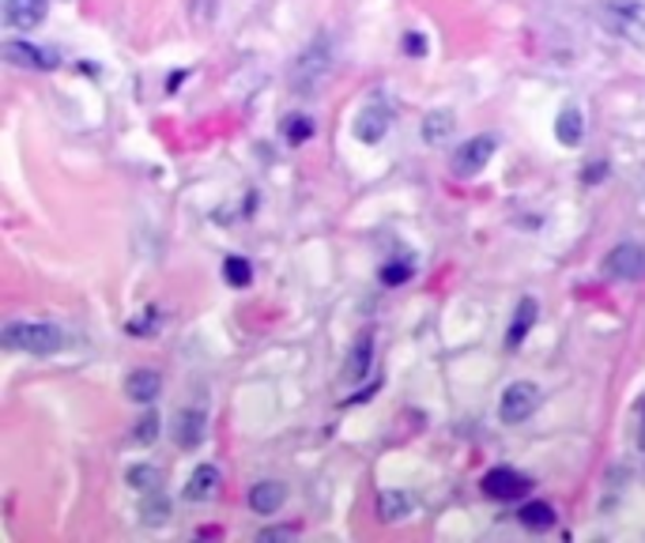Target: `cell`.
<instances>
[{
  "mask_svg": "<svg viewBox=\"0 0 645 543\" xmlns=\"http://www.w3.org/2000/svg\"><path fill=\"white\" fill-rule=\"evenodd\" d=\"M68 336L65 328L46 325V321H12L4 328V347L8 351H23V355H57L65 351Z\"/></svg>",
  "mask_w": 645,
  "mask_h": 543,
  "instance_id": "6da1fadb",
  "label": "cell"
},
{
  "mask_svg": "<svg viewBox=\"0 0 645 543\" xmlns=\"http://www.w3.org/2000/svg\"><path fill=\"white\" fill-rule=\"evenodd\" d=\"M540 385H532V381H514V385H506L503 401H498V419L506 423V427H517V423L532 419L540 407Z\"/></svg>",
  "mask_w": 645,
  "mask_h": 543,
  "instance_id": "7a4b0ae2",
  "label": "cell"
},
{
  "mask_svg": "<svg viewBox=\"0 0 645 543\" xmlns=\"http://www.w3.org/2000/svg\"><path fill=\"white\" fill-rule=\"evenodd\" d=\"M600 15H604V23L615 34L645 46V8L642 4H634V0H604Z\"/></svg>",
  "mask_w": 645,
  "mask_h": 543,
  "instance_id": "3957f363",
  "label": "cell"
},
{
  "mask_svg": "<svg viewBox=\"0 0 645 543\" xmlns=\"http://www.w3.org/2000/svg\"><path fill=\"white\" fill-rule=\"evenodd\" d=\"M604 272L611 279H645V245L642 242H619L604 257Z\"/></svg>",
  "mask_w": 645,
  "mask_h": 543,
  "instance_id": "277c9868",
  "label": "cell"
},
{
  "mask_svg": "<svg viewBox=\"0 0 645 543\" xmlns=\"http://www.w3.org/2000/svg\"><path fill=\"white\" fill-rule=\"evenodd\" d=\"M480 487H483V495L495 498V502H514V498H521L525 490L532 487V480L514 469H491L487 475H483Z\"/></svg>",
  "mask_w": 645,
  "mask_h": 543,
  "instance_id": "5b68a950",
  "label": "cell"
},
{
  "mask_svg": "<svg viewBox=\"0 0 645 543\" xmlns=\"http://www.w3.org/2000/svg\"><path fill=\"white\" fill-rule=\"evenodd\" d=\"M491 151H495V136H472L469 143H461V148L453 151V170L461 177L480 174V170L487 166Z\"/></svg>",
  "mask_w": 645,
  "mask_h": 543,
  "instance_id": "8992f818",
  "label": "cell"
},
{
  "mask_svg": "<svg viewBox=\"0 0 645 543\" xmlns=\"http://www.w3.org/2000/svg\"><path fill=\"white\" fill-rule=\"evenodd\" d=\"M49 15V0H4V23L12 31H34Z\"/></svg>",
  "mask_w": 645,
  "mask_h": 543,
  "instance_id": "52a82bcc",
  "label": "cell"
},
{
  "mask_svg": "<svg viewBox=\"0 0 645 543\" xmlns=\"http://www.w3.org/2000/svg\"><path fill=\"white\" fill-rule=\"evenodd\" d=\"M287 502V483H279V480H261V483H253V490H250V509L253 513H261V517H272V513H279Z\"/></svg>",
  "mask_w": 645,
  "mask_h": 543,
  "instance_id": "ba28073f",
  "label": "cell"
},
{
  "mask_svg": "<svg viewBox=\"0 0 645 543\" xmlns=\"http://www.w3.org/2000/svg\"><path fill=\"white\" fill-rule=\"evenodd\" d=\"M389 125H393V114H389L381 102H373L359 114V122H355V136H359L362 143H378L381 136L389 132Z\"/></svg>",
  "mask_w": 645,
  "mask_h": 543,
  "instance_id": "9c48e42d",
  "label": "cell"
},
{
  "mask_svg": "<svg viewBox=\"0 0 645 543\" xmlns=\"http://www.w3.org/2000/svg\"><path fill=\"white\" fill-rule=\"evenodd\" d=\"M159 393H163V373L159 370H133L125 378V396L136 404H151Z\"/></svg>",
  "mask_w": 645,
  "mask_h": 543,
  "instance_id": "30bf717a",
  "label": "cell"
},
{
  "mask_svg": "<svg viewBox=\"0 0 645 543\" xmlns=\"http://www.w3.org/2000/svg\"><path fill=\"white\" fill-rule=\"evenodd\" d=\"M0 54H4V61H12L20 68H54L57 65L54 54L31 46V42H4V49H0Z\"/></svg>",
  "mask_w": 645,
  "mask_h": 543,
  "instance_id": "8fae6325",
  "label": "cell"
},
{
  "mask_svg": "<svg viewBox=\"0 0 645 543\" xmlns=\"http://www.w3.org/2000/svg\"><path fill=\"white\" fill-rule=\"evenodd\" d=\"M177 446L182 449H197L204 438H208V415L197 412V407H189V412L177 415V430H174Z\"/></svg>",
  "mask_w": 645,
  "mask_h": 543,
  "instance_id": "7c38bea8",
  "label": "cell"
},
{
  "mask_svg": "<svg viewBox=\"0 0 645 543\" xmlns=\"http://www.w3.org/2000/svg\"><path fill=\"white\" fill-rule=\"evenodd\" d=\"M321 57H325V42H313V46L299 57V68H295V83L313 88V83H318L321 76L329 72V61H321Z\"/></svg>",
  "mask_w": 645,
  "mask_h": 543,
  "instance_id": "4fadbf2b",
  "label": "cell"
},
{
  "mask_svg": "<svg viewBox=\"0 0 645 543\" xmlns=\"http://www.w3.org/2000/svg\"><path fill=\"white\" fill-rule=\"evenodd\" d=\"M537 317H540L537 302H532V299H521V305H517V313H514V321H509L506 347H521L525 336H529V328L537 325Z\"/></svg>",
  "mask_w": 645,
  "mask_h": 543,
  "instance_id": "5bb4252c",
  "label": "cell"
},
{
  "mask_svg": "<svg viewBox=\"0 0 645 543\" xmlns=\"http://www.w3.org/2000/svg\"><path fill=\"white\" fill-rule=\"evenodd\" d=\"M216 490H219V469H216V464H200V469L189 475L185 498H193V502H208Z\"/></svg>",
  "mask_w": 645,
  "mask_h": 543,
  "instance_id": "9a60e30c",
  "label": "cell"
},
{
  "mask_svg": "<svg viewBox=\"0 0 645 543\" xmlns=\"http://www.w3.org/2000/svg\"><path fill=\"white\" fill-rule=\"evenodd\" d=\"M453 125H457L453 109H430V114L423 117V140H427V143H441L449 132H453Z\"/></svg>",
  "mask_w": 645,
  "mask_h": 543,
  "instance_id": "2e32d148",
  "label": "cell"
},
{
  "mask_svg": "<svg viewBox=\"0 0 645 543\" xmlns=\"http://www.w3.org/2000/svg\"><path fill=\"white\" fill-rule=\"evenodd\" d=\"M581 136H585L581 114H577V109H563V114H558V122H555V140L563 143V148H577V143H581Z\"/></svg>",
  "mask_w": 645,
  "mask_h": 543,
  "instance_id": "e0dca14e",
  "label": "cell"
},
{
  "mask_svg": "<svg viewBox=\"0 0 645 543\" xmlns=\"http://www.w3.org/2000/svg\"><path fill=\"white\" fill-rule=\"evenodd\" d=\"M517 521H521L525 529H532V532H543V529H551V524H555V509H551L548 502H529V506H521Z\"/></svg>",
  "mask_w": 645,
  "mask_h": 543,
  "instance_id": "ac0fdd59",
  "label": "cell"
},
{
  "mask_svg": "<svg viewBox=\"0 0 645 543\" xmlns=\"http://www.w3.org/2000/svg\"><path fill=\"white\" fill-rule=\"evenodd\" d=\"M412 509L404 490H385V495L378 498V517L381 521H401V517Z\"/></svg>",
  "mask_w": 645,
  "mask_h": 543,
  "instance_id": "d6986e66",
  "label": "cell"
},
{
  "mask_svg": "<svg viewBox=\"0 0 645 543\" xmlns=\"http://www.w3.org/2000/svg\"><path fill=\"white\" fill-rule=\"evenodd\" d=\"M284 136H287V143H291V148H299V143H306L313 136V122L306 114H291L284 122Z\"/></svg>",
  "mask_w": 645,
  "mask_h": 543,
  "instance_id": "ffe728a7",
  "label": "cell"
},
{
  "mask_svg": "<svg viewBox=\"0 0 645 543\" xmlns=\"http://www.w3.org/2000/svg\"><path fill=\"white\" fill-rule=\"evenodd\" d=\"M223 279H227L231 287H250V284H253L250 261H245V257H227V261H223Z\"/></svg>",
  "mask_w": 645,
  "mask_h": 543,
  "instance_id": "44dd1931",
  "label": "cell"
},
{
  "mask_svg": "<svg viewBox=\"0 0 645 543\" xmlns=\"http://www.w3.org/2000/svg\"><path fill=\"white\" fill-rule=\"evenodd\" d=\"M370 351H373V339H370V336H362V339H359V347H355L352 370H347V378H352V381H359L362 373L370 370Z\"/></svg>",
  "mask_w": 645,
  "mask_h": 543,
  "instance_id": "7402d4cb",
  "label": "cell"
},
{
  "mask_svg": "<svg viewBox=\"0 0 645 543\" xmlns=\"http://www.w3.org/2000/svg\"><path fill=\"white\" fill-rule=\"evenodd\" d=\"M407 279H412V265H407V261H396V265L381 268V284H389V287L407 284Z\"/></svg>",
  "mask_w": 645,
  "mask_h": 543,
  "instance_id": "603a6c76",
  "label": "cell"
},
{
  "mask_svg": "<svg viewBox=\"0 0 645 543\" xmlns=\"http://www.w3.org/2000/svg\"><path fill=\"white\" fill-rule=\"evenodd\" d=\"M129 480H133V487H159V480H163V472L159 469H148V464H140V469H133L129 472Z\"/></svg>",
  "mask_w": 645,
  "mask_h": 543,
  "instance_id": "cb8c5ba5",
  "label": "cell"
},
{
  "mask_svg": "<svg viewBox=\"0 0 645 543\" xmlns=\"http://www.w3.org/2000/svg\"><path fill=\"white\" fill-rule=\"evenodd\" d=\"M156 438H159V415L151 412V415H143L140 427H136V441H143V446H148V441H156Z\"/></svg>",
  "mask_w": 645,
  "mask_h": 543,
  "instance_id": "d4e9b609",
  "label": "cell"
},
{
  "mask_svg": "<svg viewBox=\"0 0 645 543\" xmlns=\"http://www.w3.org/2000/svg\"><path fill=\"white\" fill-rule=\"evenodd\" d=\"M404 54L407 57H423V54H427V38H423V34H407V38H404Z\"/></svg>",
  "mask_w": 645,
  "mask_h": 543,
  "instance_id": "484cf974",
  "label": "cell"
},
{
  "mask_svg": "<svg viewBox=\"0 0 645 543\" xmlns=\"http://www.w3.org/2000/svg\"><path fill=\"white\" fill-rule=\"evenodd\" d=\"M600 177H608V163H592L589 170H585V185H597Z\"/></svg>",
  "mask_w": 645,
  "mask_h": 543,
  "instance_id": "4316f807",
  "label": "cell"
},
{
  "mask_svg": "<svg viewBox=\"0 0 645 543\" xmlns=\"http://www.w3.org/2000/svg\"><path fill=\"white\" fill-rule=\"evenodd\" d=\"M638 441H642V449H645V401H642V427H638Z\"/></svg>",
  "mask_w": 645,
  "mask_h": 543,
  "instance_id": "83f0119b",
  "label": "cell"
}]
</instances>
